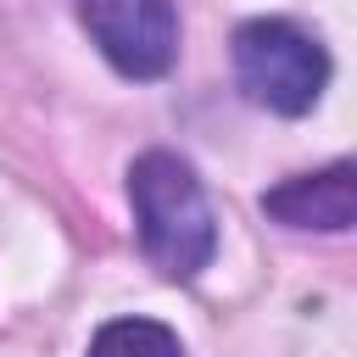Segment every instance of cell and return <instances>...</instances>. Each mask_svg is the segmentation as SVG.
<instances>
[{"instance_id":"1","label":"cell","mask_w":357,"mask_h":357,"mask_svg":"<svg viewBox=\"0 0 357 357\" xmlns=\"http://www.w3.org/2000/svg\"><path fill=\"white\" fill-rule=\"evenodd\" d=\"M128 206L139 251L167 279H195L218 251V218L195 167L173 151H145L128 167Z\"/></svg>"},{"instance_id":"2","label":"cell","mask_w":357,"mask_h":357,"mask_svg":"<svg viewBox=\"0 0 357 357\" xmlns=\"http://www.w3.org/2000/svg\"><path fill=\"white\" fill-rule=\"evenodd\" d=\"M234 78L245 100L279 117H301L329 84V50L290 17H251L234 28Z\"/></svg>"},{"instance_id":"3","label":"cell","mask_w":357,"mask_h":357,"mask_svg":"<svg viewBox=\"0 0 357 357\" xmlns=\"http://www.w3.org/2000/svg\"><path fill=\"white\" fill-rule=\"evenodd\" d=\"M78 22L123 78H162L178 56L173 0H78Z\"/></svg>"},{"instance_id":"4","label":"cell","mask_w":357,"mask_h":357,"mask_svg":"<svg viewBox=\"0 0 357 357\" xmlns=\"http://www.w3.org/2000/svg\"><path fill=\"white\" fill-rule=\"evenodd\" d=\"M262 212L284 229H318V234H340L357 218V167L351 162H329L318 173H296L284 184H273L262 195Z\"/></svg>"},{"instance_id":"5","label":"cell","mask_w":357,"mask_h":357,"mask_svg":"<svg viewBox=\"0 0 357 357\" xmlns=\"http://www.w3.org/2000/svg\"><path fill=\"white\" fill-rule=\"evenodd\" d=\"M84 357H184V346L156 318H112V324L95 329Z\"/></svg>"}]
</instances>
